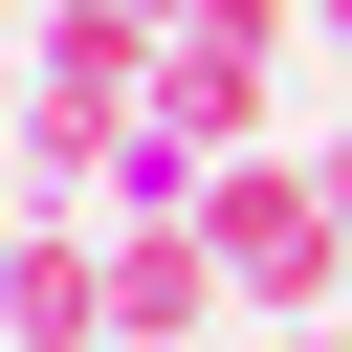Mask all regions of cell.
<instances>
[{
    "label": "cell",
    "instance_id": "cell-6",
    "mask_svg": "<svg viewBox=\"0 0 352 352\" xmlns=\"http://www.w3.org/2000/svg\"><path fill=\"white\" fill-rule=\"evenodd\" d=\"M308 176H330V198H352V132H330V154H308Z\"/></svg>",
    "mask_w": 352,
    "mask_h": 352
},
{
    "label": "cell",
    "instance_id": "cell-1",
    "mask_svg": "<svg viewBox=\"0 0 352 352\" xmlns=\"http://www.w3.org/2000/svg\"><path fill=\"white\" fill-rule=\"evenodd\" d=\"M198 242L242 264V330H330V308H352V198H330L308 154H220Z\"/></svg>",
    "mask_w": 352,
    "mask_h": 352
},
{
    "label": "cell",
    "instance_id": "cell-7",
    "mask_svg": "<svg viewBox=\"0 0 352 352\" xmlns=\"http://www.w3.org/2000/svg\"><path fill=\"white\" fill-rule=\"evenodd\" d=\"M308 22H330V44H352V0H308Z\"/></svg>",
    "mask_w": 352,
    "mask_h": 352
},
{
    "label": "cell",
    "instance_id": "cell-4",
    "mask_svg": "<svg viewBox=\"0 0 352 352\" xmlns=\"http://www.w3.org/2000/svg\"><path fill=\"white\" fill-rule=\"evenodd\" d=\"M0 352H110V220H22V264H0Z\"/></svg>",
    "mask_w": 352,
    "mask_h": 352
},
{
    "label": "cell",
    "instance_id": "cell-9",
    "mask_svg": "<svg viewBox=\"0 0 352 352\" xmlns=\"http://www.w3.org/2000/svg\"><path fill=\"white\" fill-rule=\"evenodd\" d=\"M154 22H198V0H154Z\"/></svg>",
    "mask_w": 352,
    "mask_h": 352
},
{
    "label": "cell",
    "instance_id": "cell-3",
    "mask_svg": "<svg viewBox=\"0 0 352 352\" xmlns=\"http://www.w3.org/2000/svg\"><path fill=\"white\" fill-rule=\"evenodd\" d=\"M198 330H242V264L198 220H110V352H198Z\"/></svg>",
    "mask_w": 352,
    "mask_h": 352
},
{
    "label": "cell",
    "instance_id": "cell-5",
    "mask_svg": "<svg viewBox=\"0 0 352 352\" xmlns=\"http://www.w3.org/2000/svg\"><path fill=\"white\" fill-rule=\"evenodd\" d=\"M264 352H352V308H330V330H264Z\"/></svg>",
    "mask_w": 352,
    "mask_h": 352
},
{
    "label": "cell",
    "instance_id": "cell-8",
    "mask_svg": "<svg viewBox=\"0 0 352 352\" xmlns=\"http://www.w3.org/2000/svg\"><path fill=\"white\" fill-rule=\"evenodd\" d=\"M198 352H264V330H198Z\"/></svg>",
    "mask_w": 352,
    "mask_h": 352
},
{
    "label": "cell",
    "instance_id": "cell-2",
    "mask_svg": "<svg viewBox=\"0 0 352 352\" xmlns=\"http://www.w3.org/2000/svg\"><path fill=\"white\" fill-rule=\"evenodd\" d=\"M286 22H308V0H198V22H176V66H154V132L264 154V66H286Z\"/></svg>",
    "mask_w": 352,
    "mask_h": 352
}]
</instances>
